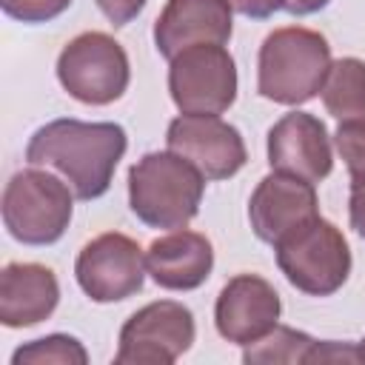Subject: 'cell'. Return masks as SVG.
<instances>
[{
    "label": "cell",
    "mask_w": 365,
    "mask_h": 365,
    "mask_svg": "<svg viewBox=\"0 0 365 365\" xmlns=\"http://www.w3.org/2000/svg\"><path fill=\"white\" fill-rule=\"evenodd\" d=\"M123 154L125 131L117 123L83 120H54L37 128L26 148V160L63 174L77 200L106 194Z\"/></svg>",
    "instance_id": "obj_1"
},
{
    "label": "cell",
    "mask_w": 365,
    "mask_h": 365,
    "mask_svg": "<svg viewBox=\"0 0 365 365\" xmlns=\"http://www.w3.org/2000/svg\"><path fill=\"white\" fill-rule=\"evenodd\" d=\"M331 71V46L319 31L288 26L265 37L259 48V94L282 103L299 106L317 91H322Z\"/></svg>",
    "instance_id": "obj_2"
},
{
    "label": "cell",
    "mask_w": 365,
    "mask_h": 365,
    "mask_svg": "<svg viewBox=\"0 0 365 365\" xmlns=\"http://www.w3.org/2000/svg\"><path fill=\"white\" fill-rule=\"evenodd\" d=\"M202 200V174L174 151L145 154L128 171L131 211L151 228H182Z\"/></svg>",
    "instance_id": "obj_3"
},
{
    "label": "cell",
    "mask_w": 365,
    "mask_h": 365,
    "mask_svg": "<svg viewBox=\"0 0 365 365\" xmlns=\"http://www.w3.org/2000/svg\"><path fill=\"white\" fill-rule=\"evenodd\" d=\"M274 251L285 279L311 297L334 294L351 271V251L342 231L319 214L274 242Z\"/></svg>",
    "instance_id": "obj_4"
},
{
    "label": "cell",
    "mask_w": 365,
    "mask_h": 365,
    "mask_svg": "<svg viewBox=\"0 0 365 365\" xmlns=\"http://www.w3.org/2000/svg\"><path fill=\"white\" fill-rule=\"evenodd\" d=\"M71 220V194L48 171H20L3 194V222L26 245H48L63 237Z\"/></svg>",
    "instance_id": "obj_5"
},
{
    "label": "cell",
    "mask_w": 365,
    "mask_h": 365,
    "mask_svg": "<svg viewBox=\"0 0 365 365\" xmlns=\"http://www.w3.org/2000/svg\"><path fill=\"white\" fill-rule=\"evenodd\" d=\"M57 77L74 100L106 106L114 103L128 86V57L108 34L86 31L63 48Z\"/></svg>",
    "instance_id": "obj_6"
},
{
    "label": "cell",
    "mask_w": 365,
    "mask_h": 365,
    "mask_svg": "<svg viewBox=\"0 0 365 365\" xmlns=\"http://www.w3.org/2000/svg\"><path fill=\"white\" fill-rule=\"evenodd\" d=\"M168 88L182 114H220L237 97V68L220 43H200L171 57Z\"/></svg>",
    "instance_id": "obj_7"
},
{
    "label": "cell",
    "mask_w": 365,
    "mask_h": 365,
    "mask_svg": "<svg viewBox=\"0 0 365 365\" xmlns=\"http://www.w3.org/2000/svg\"><path fill=\"white\" fill-rule=\"evenodd\" d=\"M194 342V317L182 302L160 299L140 308L120 331V365H171Z\"/></svg>",
    "instance_id": "obj_8"
},
{
    "label": "cell",
    "mask_w": 365,
    "mask_h": 365,
    "mask_svg": "<svg viewBox=\"0 0 365 365\" xmlns=\"http://www.w3.org/2000/svg\"><path fill=\"white\" fill-rule=\"evenodd\" d=\"M143 251L125 234H100L77 257V282L94 302H117L143 288Z\"/></svg>",
    "instance_id": "obj_9"
},
{
    "label": "cell",
    "mask_w": 365,
    "mask_h": 365,
    "mask_svg": "<svg viewBox=\"0 0 365 365\" xmlns=\"http://www.w3.org/2000/svg\"><path fill=\"white\" fill-rule=\"evenodd\" d=\"M168 148L185 157L205 180H225L245 165V145L217 114H182L168 125Z\"/></svg>",
    "instance_id": "obj_10"
},
{
    "label": "cell",
    "mask_w": 365,
    "mask_h": 365,
    "mask_svg": "<svg viewBox=\"0 0 365 365\" xmlns=\"http://www.w3.org/2000/svg\"><path fill=\"white\" fill-rule=\"evenodd\" d=\"M268 163L274 171L319 182L331 174V143L325 125L305 114L291 111L268 131Z\"/></svg>",
    "instance_id": "obj_11"
},
{
    "label": "cell",
    "mask_w": 365,
    "mask_h": 365,
    "mask_svg": "<svg viewBox=\"0 0 365 365\" xmlns=\"http://www.w3.org/2000/svg\"><path fill=\"white\" fill-rule=\"evenodd\" d=\"M251 228L262 242H279L285 234L299 228L302 222L317 217V194L314 182L291 177V174H268L248 205Z\"/></svg>",
    "instance_id": "obj_12"
},
{
    "label": "cell",
    "mask_w": 365,
    "mask_h": 365,
    "mask_svg": "<svg viewBox=\"0 0 365 365\" xmlns=\"http://www.w3.org/2000/svg\"><path fill=\"white\" fill-rule=\"evenodd\" d=\"M214 317L222 339L248 345L274 331L279 319V297L262 277L240 274L220 291Z\"/></svg>",
    "instance_id": "obj_13"
},
{
    "label": "cell",
    "mask_w": 365,
    "mask_h": 365,
    "mask_svg": "<svg viewBox=\"0 0 365 365\" xmlns=\"http://www.w3.org/2000/svg\"><path fill=\"white\" fill-rule=\"evenodd\" d=\"M231 37V6L225 0H168L154 26V43L163 57L200 43H225Z\"/></svg>",
    "instance_id": "obj_14"
},
{
    "label": "cell",
    "mask_w": 365,
    "mask_h": 365,
    "mask_svg": "<svg viewBox=\"0 0 365 365\" xmlns=\"http://www.w3.org/2000/svg\"><path fill=\"white\" fill-rule=\"evenodd\" d=\"M60 299L57 277L37 262H11L0 274V322L26 328L46 319Z\"/></svg>",
    "instance_id": "obj_15"
},
{
    "label": "cell",
    "mask_w": 365,
    "mask_h": 365,
    "mask_svg": "<svg viewBox=\"0 0 365 365\" xmlns=\"http://www.w3.org/2000/svg\"><path fill=\"white\" fill-rule=\"evenodd\" d=\"M214 265L211 242L197 231H174L151 242L145 254V268L157 285L168 291L200 288Z\"/></svg>",
    "instance_id": "obj_16"
},
{
    "label": "cell",
    "mask_w": 365,
    "mask_h": 365,
    "mask_svg": "<svg viewBox=\"0 0 365 365\" xmlns=\"http://www.w3.org/2000/svg\"><path fill=\"white\" fill-rule=\"evenodd\" d=\"M322 100L328 114L342 120L365 117V63L356 57H342L331 66L322 86Z\"/></svg>",
    "instance_id": "obj_17"
},
{
    "label": "cell",
    "mask_w": 365,
    "mask_h": 365,
    "mask_svg": "<svg viewBox=\"0 0 365 365\" xmlns=\"http://www.w3.org/2000/svg\"><path fill=\"white\" fill-rule=\"evenodd\" d=\"M311 345L314 339L308 334L274 325V331H268L257 342H248L242 359L245 362H305Z\"/></svg>",
    "instance_id": "obj_18"
},
{
    "label": "cell",
    "mask_w": 365,
    "mask_h": 365,
    "mask_svg": "<svg viewBox=\"0 0 365 365\" xmlns=\"http://www.w3.org/2000/svg\"><path fill=\"white\" fill-rule=\"evenodd\" d=\"M86 359H88L86 348L77 339L63 336V334L34 339V342L17 348L11 356L14 365H23V362H31V365H86Z\"/></svg>",
    "instance_id": "obj_19"
},
{
    "label": "cell",
    "mask_w": 365,
    "mask_h": 365,
    "mask_svg": "<svg viewBox=\"0 0 365 365\" xmlns=\"http://www.w3.org/2000/svg\"><path fill=\"white\" fill-rule=\"evenodd\" d=\"M336 148L351 174L365 171V117L342 120L336 128Z\"/></svg>",
    "instance_id": "obj_20"
},
{
    "label": "cell",
    "mask_w": 365,
    "mask_h": 365,
    "mask_svg": "<svg viewBox=\"0 0 365 365\" xmlns=\"http://www.w3.org/2000/svg\"><path fill=\"white\" fill-rule=\"evenodd\" d=\"M71 0H0L3 11L23 23H46L68 9Z\"/></svg>",
    "instance_id": "obj_21"
},
{
    "label": "cell",
    "mask_w": 365,
    "mask_h": 365,
    "mask_svg": "<svg viewBox=\"0 0 365 365\" xmlns=\"http://www.w3.org/2000/svg\"><path fill=\"white\" fill-rule=\"evenodd\" d=\"M305 362H365L362 345H339V342H314Z\"/></svg>",
    "instance_id": "obj_22"
},
{
    "label": "cell",
    "mask_w": 365,
    "mask_h": 365,
    "mask_svg": "<svg viewBox=\"0 0 365 365\" xmlns=\"http://www.w3.org/2000/svg\"><path fill=\"white\" fill-rule=\"evenodd\" d=\"M97 6L114 26H125L140 14L145 0H97Z\"/></svg>",
    "instance_id": "obj_23"
},
{
    "label": "cell",
    "mask_w": 365,
    "mask_h": 365,
    "mask_svg": "<svg viewBox=\"0 0 365 365\" xmlns=\"http://www.w3.org/2000/svg\"><path fill=\"white\" fill-rule=\"evenodd\" d=\"M351 225L365 240V171L351 174Z\"/></svg>",
    "instance_id": "obj_24"
},
{
    "label": "cell",
    "mask_w": 365,
    "mask_h": 365,
    "mask_svg": "<svg viewBox=\"0 0 365 365\" xmlns=\"http://www.w3.org/2000/svg\"><path fill=\"white\" fill-rule=\"evenodd\" d=\"M234 11L245 14V17H254V20H265L271 17L277 9H282V0H225Z\"/></svg>",
    "instance_id": "obj_25"
},
{
    "label": "cell",
    "mask_w": 365,
    "mask_h": 365,
    "mask_svg": "<svg viewBox=\"0 0 365 365\" xmlns=\"http://www.w3.org/2000/svg\"><path fill=\"white\" fill-rule=\"evenodd\" d=\"M328 0H282V9L291 11V14H311V11H319Z\"/></svg>",
    "instance_id": "obj_26"
},
{
    "label": "cell",
    "mask_w": 365,
    "mask_h": 365,
    "mask_svg": "<svg viewBox=\"0 0 365 365\" xmlns=\"http://www.w3.org/2000/svg\"><path fill=\"white\" fill-rule=\"evenodd\" d=\"M362 351H365V342H362Z\"/></svg>",
    "instance_id": "obj_27"
}]
</instances>
